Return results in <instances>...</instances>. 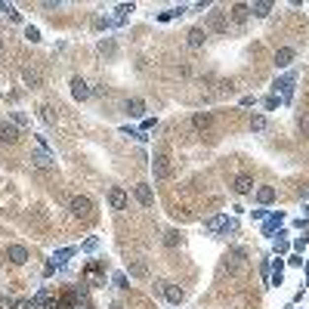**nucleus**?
Wrapping results in <instances>:
<instances>
[{
    "instance_id": "nucleus-19",
    "label": "nucleus",
    "mask_w": 309,
    "mask_h": 309,
    "mask_svg": "<svg viewBox=\"0 0 309 309\" xmlns=\"http://www.w3.org/2000/svg\"><path fill=\"white\" fill-rule=\"evenodd\" d=\"M250 13H254V16H269L272 13V3H254V6H250Z\"/></svg>"
},
{
    "instance_id": "nucleus-20",
    "label": "nucleus",
    "mask_w": 309,
    "mask_h": 309,
    "mask_svg": "<svg viewBox=\"0 0 309 309\" xmlns=\"http://www.w3.org/2000/svg\"><path fill=\"white\" fill-rule=\"evenodd\" d=\"M179 238H182V235L176 232V229H170V232L164 235V244H167V247H176V244H179Z\"/></svg>"
},
{
    "instance_id": "nucleus-4",
    "label": "nucleus",
    "mask_w": 309,
    "mask_h": 309,
    "mask_svg": "<svg viewBox=\"0 0 309 309\" xmlns=\"http://www.w3.org/2000/svg\"><path fill=\"white\" fill-rule=\"evenodd\" d=\"M6 260L13 263V266H25V263H28V247H22V244H9V247H6Z\"/></svg>"
},
{
    "instance_id": "nucleus-27",
    "label": "nucleus",
    "mask_w": 309,
    "mask_h": 309,
    "mask_svg": "<svg viewBox=\"0 0 309 309\" xmlns=\"http://www.w3.org/2000/svg\"><path fill=\"white\" fill-rule=\"evenodd\" d=\"M108 309H121V306H118V303H114V306H108Z\"/></svg>"
},
{
    "instance_id": "nucleus-2",
    "label": "nucleus",
    "mask_w": 309,
    "mask_h": 309,
    "mask_svg": "<svg viewBox=\"0 0 309 309\" xmlns=\"http://www.w3.org/2000/svg\"><path fill=\"white\" fill-rule=\"evenodd\" d=\"M133 195H136V201H139L142 207H155V192H152V186H148V182H136V186H133Z\"/></svg>"
},
{
    "instance_id": "nucleus-13",
    "label": "nucleus",
    "mask_w": 309,
    "mask_h": 309,
    "mask_svg": "<svg viewBox=\"0 0 309 309\" xmlns=\"http://www.w3.org/2000/svg\"><path fill=\"white\" fill-rule=\"evenodd\" d=\"M210 124H213V118H210L207 111H198L195 118H192V127H195V130H207Z\"/></svg>"
},
{
    "instance_id": "nucleus-7",
    "label": "nucleus",
    "mask_w": 309,
    "mask_h": 309,
    "mask_svg": "<svg viewBox=\"0 0 309 309\" xmlns=\"http://www.w3.org/2000/svg\"><path fill=\"white\" fill-rule=\"evenodd\" d=\"M108 204H111V207H114V210H124V207H127V192H124V189H118V186H114V189L108 192Z\"/></svg>"
},
{
    "instance_id": "nucleus-6",
    "label": "nucleus",
    "mask_w": 309,
    "mask_h": 309,
    "mask_svg": "<svg viewBox=\"0 0 309 309\" xmlns=\"http://www.w3.org/2000/svg\"><path fill=\"white\" fill-rule=\"evenodd\" d=\"M19 127H16V124L13 121H0V142H9V145H13V142H19Z\"/></svg>"
},
{
    "instance_id": "nucleus-1",
    "label": "nucleus",
    "mask_w": 309,
    "mask_h": 309,
    "mask_svg": "<svg viewBox=\"0 0 309 309\" xmlns=\"http://www.w3.org/2000/svg\"><path fill=\"white\" fill-rule=\"evenodd\" d=\"M68 210H71V216H77V220H90V216H93V201L87 195H74L71 204H68Z\"/></svg>"
},
{
    "instance_id": "nucleus-22",
    "label": "nucleus",
    "mask_w": 309,
    "mask_h": 309,
    "mask_svg": "<svg viewBox=\"0 0 309 309\" xmlns=\"http://www.w3.org/2000/svg\"><path fill=\"white\" fill-rule=\"evenodd\" d=\"M250 130H266V118H263V114H254V121H250Z\"/></svg>"
},
{
    "instance_id": "nucleus-24",
    "label": "nucleus",
    "mask_w": 309,
    "mask_h": 309,
    "mask_svg": "<svg viewBox=\"0 0 309 309\" xmlns=\"http://www.w3.org/2000/svg\"><path fill=\"white\" fill-rule=\"evenodd\" d=\"M16 309H40V303H37V300H19Z\"/></svg>"
},
{
    "instance_id": "nucleus-23",
    "label": "nucleus",
    "mask_w": 309,
    "mask_h": 309,
    "mask_svg": "<svg viewBox=\"0 0 309 309\" xmlns=\"http://www.w3.org/2000/svg\"><path fill=\"white\" fill-rule=\"evenodd\" d=\"M25 81H28L31 87H40V74H37V71H31V68H28V71H25Z\"/></svg>"
},
{
    "instance_id": "nucleus-8",
    "label": "nucleus",
    "mask_w": 309,
    "mask_h": 309,
    "mask_svg": "<svg viewBox=\"0 0 309 309\" xmlns=\"http://www.w3.org/2000/svg\"><path fill=\"white\" fill-rule=\"evenodd\" d=\"M204 40H207V31H204V28H192V31H189V47H192V50H201Z\"/></svg>"
},
{
    "instance_id": "nucleus-17",
    "label": "nucleus",
    "mask_w": 309,
    "mask_h": 309,
    "mask_svg": "<svg viewBox=\"0 0 309 309\" xmlns=\"http://www.w3.org/2000/svg\"><path fill=\"white\" fill-rule=\"evenodd\" d=\"M247 13H250V6H247V3H235V6H232V19H238V22H244Z\"/></svg>"
},
{
    "instance_id": "nucleus-15",
    "label": "nucleus",
    "mask_w": 309,
    "mask_h": 309,
    "mask_svg": "<svg viewBox=\"0 0 309 309\" xmlns=\"http://www.w3.org/2000/svg\"><path fill=\"white\" fill-rule=\"evenodd\" d=\"M127 111H130V118H142L145 114V102L142 99H127Z\"/></svg>"
},
{
    "instance_id": "nucleus-16",
    "label": "nucleus",
    "mask_w": 309,
    "mask_h": 309,
    "mask_svg": "<svg viewBox=\"0 0 309 309\" xmlns=\"http://www.w3.org/2000/svg\"><path fill=\"white\" fill-rule=\"evenodd\" d=\"M241 257H244V250H241V247L232 250V254L226 257V269H229V272H235V269H238V263H241Z\"/></svg>"
},
{
    "instance_id": "nucleus-12",
    "label": "nucleus",
    "mask_w": 309,
    "mask_h": 309,
    "mask_svg": "<svg viewBox=\"0 0 309 309\" xmlns=\"http://www.w3.org/2000/svg\"><path fill=\"white\" fill-rule=\"evenodd\" d=\"M31 164L40 167V170H50V167H53V158H50L47 152H34V155H31Z\"/></svg>"
},
{
    "instance_id": "nucleus-3",
    "label": "nucleus",
    "mask_w": 309,
    "mask_h": 309,
    "mask_svg": "<svg viewBox=\"0 0 309 309\" xmlns=\"http://www.w3.org/2000/svg\"><path fill=\"white\" fill-rule=\"evenodd\" d=\"M152 173H155L158 182L170 176V161H167V155H164V152H158V155H155V161H152Z\"/></svg>"
},
{
    "instance_id": "nucleus-5",
    "label": "nucleus",
    "mask_w": 309,
    "mask_h": 309,
    "mask_svg": "<svg viewBox=\"0 0 309 309\" xmlns=\"http://www.w3.org/2000/svg\"><path fill=\"white\" fill-rule=\"evenodd\" d=\"M71 96H74L77 102H84V99L93 96V90H90V84L84 81V77H71Z\"/></svg>"
},
{
    "instance_id": "nucleus-26",
    "label": "nucleus",
    "mask_w": 309,
    "mask_h": 309,
    "mask_svg": "<svg viewBox=\"0 0 309 309\" xmlns=\"http://www.w3.org/2000/svg\"><path fill=\"white\" fill-rule=\"evenodd\" d=\"M3 9H6V16H9V19H13V22H19V9H16L13 3H6Z\"/></svg>"
},
{
    "instance_id": "nucleus-9",
    "label": "nucleus",
    "mask_w": 309,
    "mask_h": 309,
    "mask_svg": "<svg viewBox=\"0 0 309 309\" xmlns=\"http://www.w3.org/2000/svg\"><path fill=\"white\" fill-rule=\"evenodd\" d=\"M250 189H254V176H247V173L235 176V192H238V195H247Z\"/></svg>"
},
{
    "instance_id": "nucleus-28",
    "label": "nucleus",
    "mask_w": 309,
    "mask_h": 309,
    "mask_svg": "<svg viewBox=\"0 0 309 309\" xmlns=\"http://www.w3.org/2000/svg\"><path fill=\"white\" fill-rule=\"evenodd\" d=\"M0 53H3V43H0Z\"/></svg>"
},
{
    "instance_id": "nucleus-18",
    "label": "nucleus",
    "mask_w": 309,
    "mask_h": 309,
    "mask_svg": "<svg viewBox=\"0 0 309 309\" xmlns=\"http://www.w3.org/2000/svg\"><path fill=\"white\" fill-rule=\"evenodd\" d=\"M257 198H260L263 204H269L272 198H275V189H272V186H263V189H257Z\"/></svg>"
},
{
    "instance_id": "nucleus-21",
    "label": "nucleus",
    "mask_w": 309,
    "mask_h": 309,
    "mask_svg": "<svg viewBox=\"0 0 309 309\" xmlns=\"http://www.w3.org/2000/svg\"><path fill=\"white\" fill-rule=\"evenodd\" d=\"M223 226H226V216H213V220L207 223V232H220Z\"/></svg>"
},
{
    "instance_id": "nucleus-14",
    "label": "nucleus",
    "mask_w": 309,
    "mask_h": 309,
    "mask_svg": "<svg viewBox=\"0 0 309 309\" xmlns=\"http://www.w3.org/2000/svg\"><path fill=\"white\" fill-rule=\"evenodd\" d=\"M164 294H167L170 303H182V297H186V291L176 288V284H164Z\"/></svg>"
},
{
    "instance_id": "nucleus-25",
    "label": "nucleus",
    "mask_w": 309,
    "mask_h": 309,
    "mask_svg": "<svg viewBox=\"0 0 309 309\" xmlns=\"http://www.w3.org/2000/svg\"><path fill=\"white\" fill-rule=\"evenodd\" d=\"M25 37H28L31 43H37V40H40V31H37V28H31V25H28V28H25Z\"/></svg>"
},
{
    "instance_id": "nucleus-11",
    "label": "nucleus",
    "mask_w": 309,
    "mask_h": 309,
    "mask_svg": "<svg viewBox=\"0 0 309 309\" xmlns=\"http://www.w3.org/2000/svg\"><path fill=\"white\" fill-rule=\"evenodd\" d=\"M207 28H210V31H216V34H223V31H226V19H223V13H210ZM207 28H204V31H207Z\"/></svg>"
},
{
    "instance_id": "nucleus-10",
    "label": "nucleus",
    "mask_w": 309,
    "mask_h": 309,
    "mask_svg": "<svg viewBox=\"0 0 309 309\" xmlns=\"http://www.w3.org/2000/svg\"><path fill=\"white\" fill-rule=\"evenodd\" d=\"M291 62H294V50H291V47L275 50V65H278V68H288Z\"/></svg>"
}]
</instances>
